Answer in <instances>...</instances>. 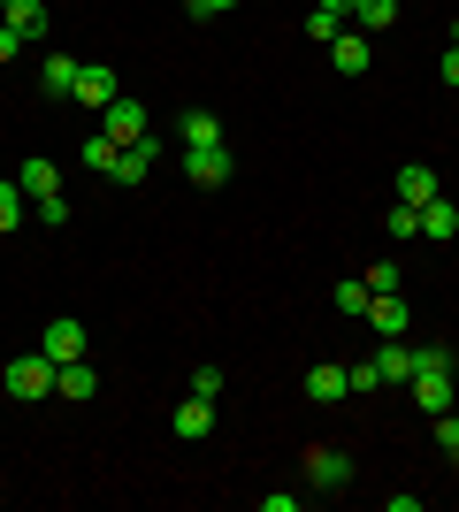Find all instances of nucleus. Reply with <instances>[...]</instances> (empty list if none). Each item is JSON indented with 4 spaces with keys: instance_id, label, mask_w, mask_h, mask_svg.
I'll use <instances>...</instances> for the list:
<instances>
[{
    "instance_id": "obj_1",
    "label": "nucleus",
    "mask_w": 459,
    "mask_h": 512,
    "mask_svg": "<svg viewBox=\"0 0 459 512\" xmlns=\"http://www.w3.org/2000/svg\"><path fill=\"white\" fill-rule=\"evenodd\" d=\"M0 383H8L16 406H39L46 390H54V360H46V352H16V360L0 367Z\"/></svg>"
},
{
    "instance_id": "obj_2",
    "label": "nucleus",
    "mask_w": 459,
    "mask_h": 512,
    "mask_svg": "<svg viewBox=\"0 0 459 512\" xmlns=\"http://www.w3.org/2000/svg\"><path fill=\"white\" fill-rule=\"evenodd\" d=\"M306 490H352V451H337V444H314L306 451Z\"/></svg>"
},
{
    "instance_id": "obj_3",
    "label": "nucleus",
    "mask_w": 459,
    "mask_h": 512,
    "mask_svg": "<svg viewBox=\"0 0 459 512\" xmlns=\"http://www.w3.org/2000/svg\"><path fill=\"white\" fill-rule=\"evenodd\" d=\"M329 69H337V77H368L375 69V39L360 31V23H345V31L329 39Z\"/></svg>"
},
{
    "instance_id": "obj_4",
    "label": "nucleus",
    "mask_w": 459,
    "mask_h": 512,
    "mask_svg": "<svg viewBox=\"0 0 459 512\" xmlns=\"http://www.w3.org/2000/svg\"><path fill=\"white\" fill-rule=\"evenodd\" d=\"M406 390H414V406L429 413V421H444V413L459 406V390H452V367H421V375H414Z\"/></svg>"
},
{
    "instance_id": "obj_5",
    "label": "nucleus",
    "mask_w": 459,
    "mask_h": 512,
    "mask_svg": "<svg viewBox=\"0 0 459 512\" xmlns=\"http://www.w3.org/2000/svg\"><path fill=\"white\" fill-rule=\"evenodd\" d=\"M69 100H77V107H100V115H108V107L123 100V85H115V69H108V62H85V69H77V92H69Z\"/></svg>"
},
{
    "instance_id": "obj_6",
    "label": "nucleus",
    "mask_w": 459,
    "mask_h": 512,
    "mask_svg": "<svg viewBox=\"0 0 459 512\" xmlns=\"http://www.w3.org/2000/svg\"><path fill=\"white\" fill-rule=\"evenodd\" d=\"M368 321H375V337H414V306H406V291H375Z\"/></svg>"
},
{
    "instance_id": "obj_7",
    "label": "nucleus",
    "mask_w": 459,
    "mask_h": 512,
    "mask_svg": "<svg viewBox=\"0 0 459 512\" xmlns=\"http://www.w3.org/2000/svg\"><path fill=\"white\" fill-rule=\"evenodd\" d=\"M39 352H46L54 367H62V360H85V321H77V314H54V321H46V344H39Z\"/></svg>"
},
{
    "instance_id": "obj_8",
    "label": "nucleus",
    "mask_w": 459,
    "mask_h": 512,
    "mask_svg": "<svg viewBox=\"0 0 459 512\" xmlns=\"http://www.w3.org/2000/svg\"><path fill=\"white\" fill-rule=\"evenodd\" d=\"M108 138H115V146H138V138H153V115L131 100V92H123V100L108 107Z\"/></svg>"
},
{
    "instance_id": "obj_9",
    "label": "nucleus",
    "mask_w": 459,
    "mask_h": 512,
    "mask_svg": "<svg viewBox=\"0 0 459 512\" xmlns=\"http://www.w3.org/2000/svg\"><path fill=\"white\" fill-rule=\"evenodd\" d=\"M230 169H238L230 146H184V176L192 184H230Z\"/></svg>"
},
{
    "instance_id": "obj_10",
    "label": "nucleus",
    "mask_w": 459,
    "mask_h": 512,
    "mask_svg": "<svg viewBox=\"0 0 459 512\" xmlns=\"http://www.w3.org/2000/svg\"><path fill=\"white\" fill-rule=\"evenodd\" d=\"M153 161H161V138H138V146H123V153H115L108 184H146V176H153Z\"/></svg>"
},
{
    "instance_id": "obj_11",
    "label": "nucleus",
    "mask_w": 459,
    "mask_h": 512,
    "mask_svg": "<svg viewBox=\"0 0 459 512\" xmlns=\"http://www.w3.org/2000/svg\"><path fill=\"white\" fill-rule=\"evenodd\" d=\"M437 192H444V184H437L429 161H406V169H398V207H429Z\"/></svg>"
},
{
    "instance_id": "obj_12",
    "label": "nucleus",
    "mask_w": 459,
    "mask_h": 512,
    "mask_svg": "<svg viewBox=\"0 0 459 512\" xmlns=\"http://www.w3.org/2000/svg\"><path fill=\"white\" fill-rule=\"evenodd\" d=\"M375 375H383V383H414V344L383 337V344H375Z\"/></svg>"
},
{
    "instance_id": "obj_13",
    "label": "nucleus",
    "mask_w": 459,
    "mask_h": 512,
    "mask_svg": "<svg viewBox=\"0 0 459 512\" xmlns=\"http://www.w3.org/2000/svg\"><path fill=\"white\" fill-rule=\"evenodd\" d=\"M306 398H314V406H337V398H352V383H345V367H337V360H322V367H306Z\"/></svg>"
},
{
    "instance_id": "obj_14",
    "label": "nucleus",
    "mask_w": 459,
    "mask_h": 512,
    "mask_svg": "<svg viewBox=\"0 0 459 512\" xmlns=\"http://www.w3.org/2000/svg\"><path fill=\"white\" fill-rule=\"evenodd\" d=\"M169 428H176V436H184V444H199V436H215V398H184Z\"/></svg>"
},
{
    "instance_id": "obj_15",
    "label": "nucleus",
    "mask_w": 459,
    "mask_h": 512,
    "mask_svg": "<svg viewBox=\"0 0 459 512\" xmlns=\"http://www.w3.org/2000/svg\"><path fill=\"white\" fill-rule=\"evenodd\" d=\"M0 23H8V31H16L23 46H31V39H46V0H8V16H0Z\"/></svg>"
},
{
    "instance_id": "obj_16",
    "label": "nucleus",
    "mask_w": 459,
    "mask_h": 512,
    "mask_svg": "<svg viewBox=\"0 0 459 512\" xmlns=\"http://www.w3.org/2000/svg\"><path fill=\"white\" fill-rule=\"evenodd\" d=\"M92 390H100V375H92L85 360H62V367H54V398H77V406H85Z\"/></svg>"
},
{
    "instance_id": "obj_17",
    "label": "nucleus",
    "mask_w": 459,
    "mask_h": 512,
    "mask_svg": "<svg viewBox=\"0 0 459 512\" xmlns=\"http://www.w3.org/2000/svg\"><path fill=\"white\" fill-rule=\"evenodd\" d=\"M176 138H184V146H230V138H222V115H207V107H192V115L176 123Z\"/></svg>"
},
{
    "instance_id": "obj_18",
    "label": "nucleus",
    "mask_w": 459,
    "mask_h": 512,
    "mask_svg": "<svg viewBox=\"0 0 459 512\" xmlns=\"http://www.w3.org/2000/svg\"><path fill=\"white\" fill-rule=\"evenodd\" d=\"M421 237H437V245H444V237H459V207H452V199H429V207H421Z\"/></svg>"
},
{
    "instance_id": "obj_19",
    "label": "nucleus",
    "mask_w": 459,
    "mask_h": 512,
    "mask_svg": "<svg viewBox=\"0 0 459 512\" xmlns=\"http://www.w3.org/2000/svg\"><path fill=\"white\" fill-rule=\"evenodd\" d=\"M16 184H23V192H31V199H46V192H54V184H62V169H54L46 153H31V161H23V169H16Z\"/></svg>"
},
{
    "instance_id": "obj_20",
    "label": "nucleus",
    "mask_w": 459,
    "mask_h": 512,
    "mask_svg": "<svg viewBox=\"0 0 459 512\" xmlns=\"http://www.w3.org/2000/svg\"><path fill=\"white\" fill-rule=\"evenodd\" d=\"M77 69H85V62H69V54H46V69H39V77H46V100H69V92H77Z\"/></svg>"
},
{
    "instance_id": "obj_21",
    "label": "nucleus",
    "mask_w": 459,
    "mask_h": 512,
    "mask_svg": "<svg viewBox=\"0 0 459 512\" xmlns=\"http://www.w3.org/2000/svg\"><path fill=\"white\" fill-rule=\"evenodd\" d=\"M368 299H375V291H368V276H345L337 291H329V306H337V314H368Z\"/></svg>"
},
{
    "instance_id": "obj_22",
    "label": "nucleus",
    "mask_w": 459,
    "mask_h": 512,
    "mask_svg": "<svg viewBox=\"0 0 459 512\" xmlns=\"http://www.w3.org/2000/svg\"><path fill=\"white\" fill-rule=\"evenodd\" d=\"M352 23L375 39V31H391V23H398V0H360V8H352Z\"/></svg>"
},
{
    "instance_id": "obj_23",
    "label": "nucleus",
    "mask_w": 459,
    "mask_h": 512,
    "mask_svg": "<svg viewBox=\"0 0 459 512\" xmlns=\"http://www.w3.org/2000/svg\"><path fill=\"white\" fill-rule=\"evenodd\" d=\"M337 31H345V16L314 0V8H306V39H314V46H329V39H337Z\"/></svg>"
},
{
    "instance_id": "obj_24",
    "label": "nucleus",
    "mask_w": 459,
    "mask_h": 512,
    "mask_svg": "<svg viewBox=\"0 0 459 512\" xmlns=\"http://www.w3.org/2000/svg\"><path fill=\"white\" fill-rule=\"evenodd\" d=\"M115 153H123V146H115L108 130H92V138H85V169H100V176H108V169H115Z\"/></svg>"
},
{
    "instance_id": "obj_25",
    "label": "nucleus",
    "mask_w": 459,
    "mask_h": 512,
    "mask_svg": "<svg viewBox=\"0 0 459 512\" xmlns=\"http://www.w3.org/2000/svg\"><path fill=\"white\" fill-rule=\"evenodd\" d=\"M23 199H31L23 184H0V237H8V230H23Z\"/></svg>"
},
{
    "instance_id": "obj_26",
    "label": "nucleus",
    "mask_w": 459,
    "mask_h": 512,
    "mask_svg": "<svg viewBox=\"0 0 459 512\" xmlns=\"http://www.w3.org/2000/svg\"><path fill=\"white\" fill-rule=\"evenodd\" d=\"M383 230H391L398 245H414V237H421V207H391V222H383Z\"/></svg>"
},
{
    "instance_id": "obj_27",
    "label": "nucleus",
    "mask_w": 459,
    "mask_h": 512,
    "mask_svg": "<svg viewBox=\"0 0 459 512\" xmlns=\"http://www.w3.org/2000/svg\"><path fill=\"white\" fill-rule=\"evenodd\" d=\"M368 291H406V268H398V260H375V268H368Z\"/></svg>"
},
{
    "instance_id": "obj_28",
    "label": "nucleus",
    "mask_w": 459,
    "mask_h": 512,
    "mask_svg": "<svg viewBox=\"0 0 459 512\" xmlns=\"http://www.w3.org/2000/svg\"><path fill=\"white\" fill-rule=\"evenodd\" d=\"M39 222H46V230H62V222H69V199L46 192V199H39Z\"/></svg>"
},
{
    "instance_id": "obj_29",
    "label": "nucleus",
    "mask_w": 459,
    "mask_h": 512,
    "mask_svg": "<svg viewBox=\"0 0 459 512\" xmlns=\"http://www.w3.org/2000/svg\"><path fill=\"white\" fill-rule=\"evenodd\" d=\"M345 383H352V398H360V390H375L383 375H375V360H352V367H345Z\"/></svg>"
},
{
    "instance_id": "obj_30",
    "label": "nucleus",
    "mask_w": 459,
    "mask_h": 512,
    "mask_svg": "<svg viewBox=\"0 0 459 512\" xmlns=\"http://www.w3.org/2000/svg\"><path fill=\"white\" fill-rule=\"evenodd\" d=\"M192 398H222V367H192Z\"/></svg>"
},
{
    "instance_id": "obj_31",
    "label": "nucleus",
    "mask_w": 459,
    "mask_h": 512,
    "mask_svg": "<svg viewBox=\"0 0 459 512\" xmlns=\"http://www.w3.org/2000/svg\"><path fill=\"white\" fill-rule=\"evenodd\" d=\"M437 451H444V459H459V413H444V421H437Z\"/></svg>"
},
{
    "instance_id": "obj_32",
    "label": "nucleus",
    "mask_w": 459,
    "mask_h": 512,
    "mask_svg": "<svg viewBox=\"0 0 459 512\" xmlns=\"http://www.w3.org/2000/svg\"><path fill=\"white\" fill-rule=\"evenodd\" d=\"M437 77H444V85L459 92V46H444V54H437Z\"/></svg>"
},
{
    "instance_id": "obj_33",
    "label": "nucleus",
    "mask_w": 459,
    "mask_h": 512,
    "mask_svg": "<svg viewBox=\"0 0 459 512\" xmlns=\"http://www.w3.org/2000/svg\"><path fill=\"white\" fill-rule=\"evenodd\" d=\"M238 0H192V16H230Z\"/></svg>"
},
{
    "instance_id": "obj_34",
    "label": "nucleus",
    "mask_w": 459,
    "mask_h": 512,
    "mask_svg": "<svg viewBox=\"0 0 459 512\" xmlns=\"http://www.w3.org/2000/svg\"><path fill=\"white\" fill-rule=\"evenodd\" d=\"M8 54H23V39L8 31V23H0V62H8Z\"/></svg>"
},
{
    "instance_id": "obj_35",
    "label": "nucleus",
    "mask_w": 459,
    "mask_h": 512,
    "mask_svg": "<svg viewBox=\"0 0 459 512\" xmlns=\"http://www.w3.org/2000/svg\"><path fill=\"white\" fill-rule=\"evenodd\" d=\"M322 8H337V16H345V23H352V8H360V0H322Z\"/></svg>"
},
{
    "instance_id": "obj_36",
    "label": "nucleus",
    "mask_w": 459,
    "mask_h": 512,
    "mask_svg": "<svg viewBox=\"0 0 459 512\" xmlns=\"http://www.w3.org/2000/svg\"><path fill=\"white\" fill-rule=\"evenodd\" d=\"M0 16H8V0H0Z\"/></svg>"
},
{
    "instance_id": "obj_37",
    "label": "nucleus",
    "mask_w": 459,
    "mask_h": 512,
    "mask_svg": "<svg viewBox=\"0 0 459 512\" xmlns=\"http://www.w3.org/2000/svg\"><path fill=\"white\" fill-rule=\"evenodd\" d=\"M184 8H192V0H184Z\"/></svg>"
},
{
    "instance_id": "obj_38",
    "label": "nucleus",
    "mask_w": 459,
    "mask_h": 512,
    "mask_svg": "<svg viewBox=\"0 0 459 512\" xmlns=\"http://www.w3.org/2000/svg\"><path fill=\"white\" fill-rule=\"evenodd\" d=\"M452 413H459V406H452Z\"/></svg>"
}]
</instances>
